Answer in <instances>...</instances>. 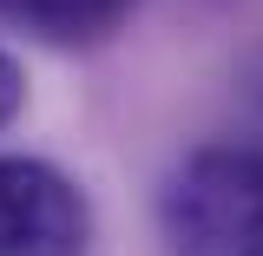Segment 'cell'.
<instances>
[{
  "label": "cell",
  "instance_id": "obj_1",
  "mask_svg": "<svg viewBox=\"0 0 263 256\" xmlns=\"http://www.w3.org/2000/svg\"><path fill=\"white\" fill-rule=\"evenodd\" d=\"M171 256H263V151L211 145L164 184Z\"/></svg>",
  "mask_w": 263,
  "mask_h": 256
},
{
  "label": "cell",
  "instance_id": "obj_2",
  "mask_svg": "<svg viewBox=\"0 0 263 256\" xmlns=\"http://www.w3.org/2000/svg\"><path fill=\"white\" fill-rule=\"evenodd\" d=\"M86 197L40 158H0V256H79Z\"/></svg>",
  "mask_w": 263,
  "mask_h": 256
},
{
  "label": "cell",
  "instance_id": "obj_3",
  "mask_svg": "<svg viewBox=\"0 0 263 256\" xmlns=\"http://www.w3.org/2000/svg\"><path fill=\"white\" fill-rule=\"evenodd\" d=\"M0 13L46 46H92L105 33H119L132 0H0Z\"/></svg>",
  "mask_w": 263,
  "mask_h": 256
},
{
  "label": "cell",
  "instance_id": "obj_4",
  "mask_svg": "<svg viewBox=\"0 0 263 256\" xmlns=\"http://www.w3.org/2000/svg\"><path fill=\"white\" fill-rule=\"evenodd\" d=\"M20 99H27V86H20V66H13V53H7V46H0V125H13Z\"/></svg>",
  "mask_w": 263,
  "mask_h": 256
}]
</instances>
